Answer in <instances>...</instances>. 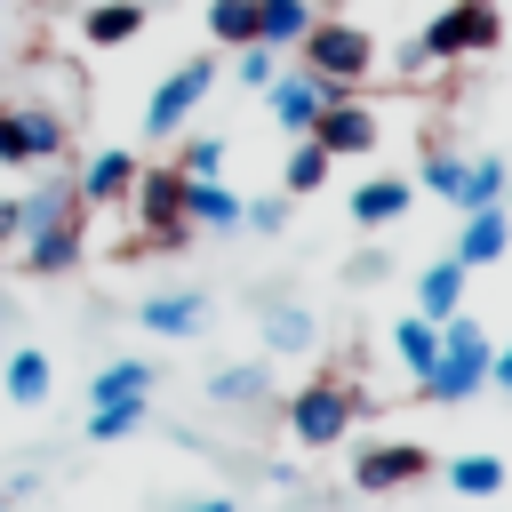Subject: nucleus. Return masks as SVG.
Masks as SVG:
<instances>
[{
	"mask_svg": "<svg viewBox=\"0 0 512 512\" xmlns=\"http://www.w3.org/2000/svg\"><path fill=\"white\" fill-rule=\"evenodd\" d=\"M16 208H24V216H16V264H24V272H40V280L72 272V264H80V248H88L80 184H48V192H32V200H16Z\"/></svg>",
	"mask_w": 512,
	"mask_h": 512,
	"instance_id": "obj_1",
	"label": "nucleus"
},
{
	"mask_svg": "<svg viewBox=\"0 0 512 512\" xmlns=\"http://www.w3.org/2000/svg\"><path fill=\"white\" fill-rule=\"evenodd\" d=\"M488 360H496V344L480 336V320H472V312H448V320H440V360H432V376H424L416 392L456 408V400H472V392L488 384Z\"/></svg>",
	"mask_w": 512,
	"mask_h": 512,
	"instance_id": "obj_2",
	"label": "nucleus"
},
{
	"mask_svg": "<svg viewBox=\"0 0 512 512\" xmlns=\"http://www.w3.org/2000/svg\"><path fill=\"white\" fill-rule=\"evenodd\" d=\"M296 56H304V72H320L336 96H352V88L376 72V40H368L360 24H344V16H320V24L296 40Z\"/></svg>",
	"mask_w": 512,
	"mask_h": 512,
	"instance_id": "obj_3",
	"label": "nucleus"
},
{
	"mask_svg": "<svg viewBox=\"0 0 512 512\" xmlns=\"http://www.w3.org/2000/svg\"><path fill=\"white\" fill-rule=\"evenodd\" d=\"M352 416H360V392H352L336 368L288 392V432H296V448H336V440L352 432Z\"/></svg>",
	"mask_w": 512,
	"mask_h": 512,
	"instance_id": "obj_4",
	"label": "nucleus"
},
{
	"mask_svg": "<svg viewBox=\"0 0 512 512\" xmlns=\"http://www.w3.org/2000/svg\"><path fill=\"white\" fill-rule=\"evenodd\" d=\"M504 40V24H496V0H448L424 32H416V48H424V64H456V56H480V48H496Z\"/></svg>",
	"mask_w": 512,
	"mask_h": 512,
	"instance_id": "obj_5",
	"label": "nucleus"
},
{
	"mask_svg": "<svg viewBox=\"0 0 512 512\" xmlns=\"http://www.w3.org/2000/svg\"><path fill=\"white\" fill-rule=\"evenodd\" d=\"M208 88H216V64H208V56H184V64H176V72L152 88V104H144V128H152V136H176V128H184V120L208 104Z\"/></svg>",
	"mask_w": 512,
	"mask_h": 512,
	"instance_id": "obj_6",
	"label": "nucleus"
},
{
	"mask_svg": "<svg viewBox=\"0 0 512 512\" xmlns=\"http://www.w3.org/2000/svg\"><path fill=\"white\" fill-rule=\"evenodd\" d=\"M424 472H432V456H424L416 440H376V448L352 456V488H360V496H400V488H416Z\"/></svg>",
	"mask_w": 512,
	"mask_h": 512,
	"instance_id": "obj_7",
	"label": "nucleus"
},
{
	"mask_svg": "<svg viewBox=\"0 0 512 512\" xmlns=\"http://www.w3.org/2000/svg\"><path fill=\"white\" fill-rule=\"evenodd\" d=\"M72 144V128L56 112H24V104H0V160L8 168H32V160H56Z\"/></svg>",
	"mask_w": 512,
	"mask_h": 512,
	"instance_id": "obj_8",
	"label": "nucleus"
},
{
	"mask_svg": "<svg viewBox=\"0 0 512 512\" xmlns=\"http://www.w3.org/2000/svg\"><path fill=\"white\" fill-rule=\"evenodd\" d=\"M128 200H136V216H144V240L176 248V240L192 232V224H184V176H176V168H144Z\"/></svg>",
	"mask_w": 512,
	"mask_h": 512,
	"instance_id": "obj_9",
	"label": "nucleus"
},
{
	"mask_svg": "<svg viewBox=\"0 0 512 512\" xmlns=\"http://www.w3.org/2000/svg\"><path fill=\"white\" fill-rule=\"evenodd\" d=\"M304 136H312L328 160H352V152H368V144H376V112H368V104H352V96H328V104H320V120H312Z\"/></svg>",
	"mask_w": 512,
	"mask_h": 512,
	"instance_id": "obj_10",
	"label": "nucleus"
},
{
	"mask_svg": "<svg viewBox=\"0 0 512 512\" xmlns=\"http://www.w3.org/2000/svg\"><path fill=\"white\" fill-rule=\"evenodd\" d=\"M264 96H272V120H280V128H288V136H304V128H312V120H320V104H328V96H336V88H328V80H320V72H304V64H296V72H280V80H272V88H264Z\"/></svg>",
	"mask_w": 512,
	"mask_h": 512,
	"instance_id": "obj_11",
	"label": "nucleus"
},
{
	"mask_svg": "<svg viewBox=\"0 0 512 512\" xmlns=\"http://www.w3.org/2000/svg\"><path fill=\"white\" fill-rule=\"evenodd\" d=\"M136 176H144L136 152H96V160L80 168V208H120V200L136 192Z\"/></svg>",
	"mask_w": 512,
	"mask_h": 512,
	"instance_id": "obj_12",
	"label": "nucleus"
},
{
	"mask_svg": "<svg viewBox=\"0 0 512 512\" xmlns=\"http://www.w3.org/2000/svg\"><path fill=\"white\" fill-rule=\"evenodd\" d=\"M248 216V200L224 184V176H184V224H208V232H232Z\"/></svg>",
	"mask_w": 512,
	"mask_h": 512,
	"instance_id": "obj_13",
	"label": "nucleus"
},
{
	"mask_svg": "<svg viewBox=\"0 0 512 512\" xmlns=\"http://www.w3.org/2000/svg\"><path fill=\"white\" fill-rule=\"evenodd\" d=\"M408 208H416V184H408V176H368V184L352 192V224H368V232L400 224Z\"/></svg>",
	"mask_w": 512,
	"mask_h": 512,
	"instance_id": "obj_14",
	"label": "nucleus"
},
{
	"mask_svg": "<svg viewBox=\"0 0 512 512\" xmlns=\"http://www.w3.org/2000/svg\"><path fill=\"white\" fill-rule=\"evenodd\" d=\"M504 248H512V216H504V208H472L464 232H456V264L480 272V264H496Z\"/></svg>",
	"mask_w": 512,
	"mask_h": 512,
	"instance_id": "obj_15",
	"label": "nucleus"
},
{
	"mask_svg": "<svg viewBox=\"0 0 512 512\" xmlns=\"http://www.w3.org/2000/svg\"><path fill=\"white\" fill-rule=\"evenodd\" d=\"M392 352H400V368L424 384V376H432V360H440V320H432V312H408V320H392Z\"/></svg>",
	"mask_w": 512,
	"mask_h": 512,
	"instance_id": "obj_16",
	"label": "nucleus"
},
{
	"mask_svg": "<svg viewBox=\"0 0 512 512\" xmlns=\"http://www.w3.org/2000/svg\"><path fill=\"white\" fill-rule=\"evenodd\" d=\"M120 400H152V368L144 360H104L88 376V408H120Z\"/></svg>",
	"mask_w": 512,
	"mask_h": 512,
	"instance_id": "obj_17",
	"label": "nucleus"
},
{
	"mask_svg": "<svg viewBox=\"0 0 512 512\" xmlns=\"http://www.w3.org/2000/svg\"><path fill=\"white\" fill-rule=\"evenodd\" d=\"M80 32H88L96 48H128V40L144 32V0H96V8L80 16Z\"/></svg>",
	"mask_w": 512,
	"mask_h": 512,
	"instance_id": "obj_18",
	"label": "nucleus"
},
{
	"mask_svg": "<svg viewBox=\"0 0 512 512\" xmlns=\"http://www.w3.org/2000/svg\"><path fill=\"white\" fill-rule=\"evenodd\" d=\"M416 312H432V320L464 312V264H456V256H440V264L416 272Z\"/></svg>",
	"mask_w": 512,
	"mask_h": 512,
	"instance_id": "obj_19",
	"label": "nucleus"
},
{
	"mask_svg": "<svg viewBox=\"0 0 512 512\" xmlns=\"http://www.w3.org/2000/svg\"><path fill=\"white\" fill-rule=\"evenodd\" d=\"M152 336H200V320H208V296H192V288H176V296H152L144 312H136Z\"/></svg>",
	"mask_w": 512,
	"mask_h": 512,
	"instance_id": "obj_20",
	"label": "nucleus"
},
{
	"mask_svg": "<svg viewBox=\"0 0 512 512\" xmlns=\"http://www.w3.org/2000/svg\"><path fill=\"white\" fill-rule=\"evenodd\" d=\"M312 24H320L312 0H256V40H264V48H296Z\"/></svg>",
	"mask_w": 512,
	"mask_h": 512,
	"instance_id": "obj_21",
	"label": "nucleus"
},
{
	"mask_svg": "<svg viewBox=\"0 0 512 512\" xmlns=\"http://www.w3.org/2000/svg\"><path fill=\"white\" fill-rule=\"evenodd\" d=\"M0 392L24 400V408H40V400H48V352H40V344H16L8 368H0Z\"/></svg>",
	"mask_w": 512,
	"mask_h": 512,
	"instance_id": "obj_22",
	"label": "nucleus"
},
{
	"mask_svg": "<svg viewBox=\"0 0 512 512\" xmlns=\"http://www.w3.org/2000/svg\"><path fill=\"white\" fill-rule=\"evenodd\" d=\"M504 184H512V168L496 160V152H480V160H464V192H456V208L472 216V208H504Z\"/></svg>",
	"mask_w": 512,
	"mask_h": 512,
	"instance_id": "obj_23",
	"label": "nucleus"
},
{
	"mask_svg": "<svg viewBox=\"0 0 512 512\" xmlns=\"http://www.w3.org/2000/svg\"><path fill=\"white\" fill-rule=\"evenodd\" d=\"M208 392H216L224 408H264V368H256V360H232V368L208 376Z\"/></svg>",
	"mask_w": 512,
	"mask_h": 512,
	"instance_id": "obj_24",
	"label": "nucleus"
},
{
	"mask_svg": "<svg viewBox=\"0 0 512 512\" xmlns=\"http://www.w3.org/2000/svg\"><path fill=\"white\" fill-rule=\"evenodd\" d=\"M208 32L224 48H256V0H208Z\"/></svg>",
	"mask_w": 512,
	"mask_h": 512,
	"instance_id": "obj_25",
	"label": "nucleus"
},
{
	"mask_svg": "<svg viewBox=\"0 0 512 512\" xmlns=\"http://www.w3.org/2000/svg\"><path fill=\"white\" fill-rule=\"evenodd\" d=\"M328 168H336V160H328L312 136H296V144H288V200H296V192H320V184H328Z\"/></svg>",
	"mask_w": 512,
	"mask_h": 512,
	"instance_id": "obj_26",
	"label": "nucleus"
},
{
	"mask_svg": "<svg viewBox=\"0 0 512 512\" xmlns=\"http://www.w3.org/2000/svg\"><path fill=\"white\" fill-rule=\"evenodd\" d=\"M152 416V400H120V408H88V440L104 448V440H128L136 424Z\"/></svg>",
	"mask_w": 512,
	"mask_h": 512,
	"instance_id": "obj_27",
	"label": "nucleus"
},
{
	"mask_svg": "<svg viewBox=\"0 0 512 512\" xmlns=\"http://www.w3.org/2000/svg\"><path fill=\"white\" fill-rule=\"evenodd\" d=\"M448 488H456V496H496V488H504V464H496V456H456V464H448Z\"/></svg>",
	"mask_w": 512,
	"mask_h": 512,
	"instance_id": "obj_28",
	"label": "nucleus"
},
{
	"mask_svg": "<svg viewBox=\"0 0 512 512\" xmlns=\"http://www.w3.org/2000/svg\"><path fill=\"white\" fill-rule=\"evenodd\" d=\"M264 344H272V352H304V344H312V312H296V304H280V312L264 320Z\"/></svg>",
	"mask_w": 512,
	"mask_h": 512,
	"instance_id": "obj_29",
	"label": "nucleus"
},
{
	"mask_svg": "<svg viewBox=\"0 0 512 512\" xmlns=\"http://www.w3.org/2000/svg\"><path fill=\"white\" fill-rule=\"evenodd\" d=\"M424 192H440V200H456V192H464V160H456L448 144H432V152H424Z\"/></svg>",
	"mask_w": 512,
	"mask_h": 512,
	"instance_id": "obj_30",
	"label": "nucleus"
},
{
	"mask_svg": "<svg viewBox=\"0 0 512 512\" xmlns=\"http://www.w3.org/2000/svg\"><path fill=\"white\" fill-rule=\"evenodd\" d=\"M176 176H224V136H192L176 152Z\"/></svg>",
	"mask_w": 512,
	"mask_h": 512,
	"instance_id": "obj_31",
	"label": "nucleus"
},
{
	"mask_svg": "<svg viewBox=\"0 0 512 512\" xmlns=\"http://www.w3.org/2000/svg\"><path fill=\"white\" fill-rule=\"evenodd\" d=\"M272 80H280V48H264V40L240 48V88H272Z\"/></svg>",
	"mask_w": 512,
	"mask_h": 512,
	"instance_id": "obj_32",
	"label": "nucleus"
},
{
	"mask_svg": "<svg viewBox=\"0 0 512 512\" xmlns=\"http://www.w3.org/2000/svg\"><path fill=\"white\" fill-rule=\"evenodd\" d=\"M488 384H496V392H512V344H496V360H488Z\"/></svg>",
	"mask_w": 512,
	"mask_h": 512,
	"instance_id": "obj_33",
	"label": "nucleus"
},
{
	"mask_svg": "<svg viewBox=\"0 0 512 512\" xmlns=\"http://www.w3.org/2000/svg\"><path fill=\"white\" fill-rule=\"evenodd\" d=\"M16 216H24V208H16V200H0V248L16 240Z\"/></svg>",
	"mask_w": 512,
	"mask_h": 512,
	"instance_id": "obj_34",
	"label": "nucleus"
},
{
	"mask_svg": "<svg viewBox=\"0 0 512 512\" xmlns=\"http://www.w3.org/2000/svg\"><path fill=\"white\" fill-rule=\"evenodd\" d=\"M184 512H240V504H224V496H200V504H184Z\"/></svg>",
	"mask_w": 512,
	"mask_h": 512,
	"instance_id": "obj_35",
	"label": "nucleus"
},
{
	"mask_svg": "<svg viewBox=\"0 0 512 512\" xmlns=\"http://www.w3.org/2000/svg\"><path fill=\"white\" fill-rule=\"evenodd\" d=\"M0 512H8V504H0Z\"/></svg>",
	"mask_w": 512,
	"mask_h": 512,
	"instance_id": "obj_36",
	"label": "nucleus"
},
{
	"mask_svg": "<svg viewBox=\"0 0 512 512\" xmlns=\"http://www.w3.org/2000/svg\"><path fill=\"white\" fill-rule=\"evenodd\" d=\"M0 8H8V0H0Z\"/></svg>",
	"mask_w": 512,
	"mask_h": 512,
	"instance_id": "obj_37",
	"label": "nucleus"
}]
</instances>
